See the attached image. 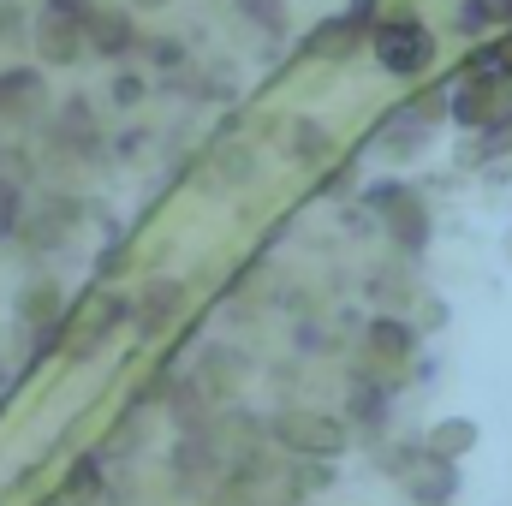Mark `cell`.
I'll return each mask as SVG.
<instances>
[{"label": "cell", "mask_w": 512, "mask_h": 506, "mask_svg": "<svg viewBox=\"0 0 512 506\" xmlns=\"http://www.w3.org/2000/svg\"><path fill=\"white\" fill-rule=\"evenodd\" d=\"M66 495H72V501H84V495H102V471H96V459L72 465V483H66Z\"/></svg>", "instance_id": "cell-20"}, {"label": "cell", "mask_w": 512, "mask_h": 506, "mask_svg": "<svg viewBox=\"0 0 512 506\" xmlns=\"http://www.w3.org/2000/svg\"><path fill=\"white\" fill-rule=\"evenodd\" d=\"M370 48H376V60H382L393 78H417L435 60V36L417 18H387V24H376L370 30Z\"/></svg>", "instance_id": "cell-1"}, {"label": "cell", "mask_w": 512, "mask_h": 506, "mask_svg": "<svg viewBox=\"0 0 512 506\" xmlns=\"http://www.w3.org/2000/svg\"><path fill=\"white\" fill-rule=\"evenodd\" d=\"M239 12H245V18H256L262 30H280V6H274V0H239Z\"/></svg>", "instance_id": "cell-23"}, {"label": "cell", "mask_w": 512, "mask_h": 506, "mask_svg": "<svg viewBox=\"0 0 512 506\" xmlns=\"http://www.w3.org/2000/svg\"><path fill=\"white\" fill-rule=\"evenodd\" d=\"M274 441L286 453H304V459H334L346 447V423L328 417V411H280L274 417Z\"/></svg>", "instance_id": "cell-2"}, {"label": "cell", "mask_w": 512, "mask_h": 506, "mask_svg": "<svg viewBox=\"0 0 512 506\" xmlns=\"http://www.w3.org/2000/svg\"><path fill=\"white\" fill-rule=\"evenodd\" d=\"M352 417H358V423H382L387 417V387L352 381Z\"/></svg>", "instance_id": "cell-16"}, {"label": "cell", "mask_w": 512, "mask_h": 506, "mask_svg": "<svg viewBox=\"0 0 512 506\" xmlns=\"http://www.w3.org/2000/svg\"><path fill=\"white\" fill-rule=\"evenodd\" d=\"M322 155H328V131L316 126V120H298V126H292V161L316 167Z\"/></svg>", "instance_id": "cell-15"}, {"label": "cell", "mask_w": 512, "mask_h": 506, "mask_svg": "<svg viewBox=\"0 0 512 506\" xmlns=\"http://www.w3.org/2000/svg\"><path fill=\"white\" fill-rule=\"evenodd\" d=\"M84 221V203H72V197H42V209L30 215V245H60L72 227Z\"/></svg>", "instance_id": "cell-8"}, {"label": "cell", "mask_w": 512, "mask_h": 506, "mask_svg": "<svg viewBox=\"0 0 512 506\" xmlns=\"http://www.w3.org/2000/svg\"><path fill=\"white\" fill-rule=\"evenodd\" d=\"M78 24H84V48H90L96 60H126L131 48H143L131 12H120V6H96V0H84Z\"/></svg>", "instance_id": "cell-5"}, {"label": "cell", "mask_w": 512, "mask_h": 506, "mask_svg": "<svg viewBox=\"0 0 512 506\" xmlns=\"http://www.w3.org/2000/svg\"><path fill=\"white\" fill-rule=\"evenodd\" d=\"M36 48H42V66H72V60L84 54V24H78V12L42 6V18H36Z\"/></svg>", "instance_id": "cell-6"}, {"label": "cell", "mask_w": 512, "mask_h": 506, "mask_svg": "<svg viewBox=\"0 0 512 506\" xmlns=\"http://www.w3.org/2000/svg\"><path fill=\"white\" fill-rule=\"evenodd\" d=\"M18 215H24V197H18V185H6V179H0V233H12V227H18Z\"/></svg>", "instance_id": "cell-22"}, {"label": "cell", "mask_w": 512, "mask_h": 506, "mask_svg": "<svg viewBox=\"0 0 512 506\" xmlns=\"http://www.w3.org/2000/svg\"><path fill=\"white\" fill-rule=\"evenodd\" d=\"M221 173H233V179H251V155L239 149V155H221Z\"/></svg>", "instance_id": "cell-26"}, {"label": "cell", "mask_w": 512, "mask_h": 506, "mask_svg": "<svg viewBox=\"0 0 512 506\" xmlns=\"http://www.w3.org/2000/svg\"><path fill=\"white\" fill-rule=\"evenodd\" d=\"M185 310V286L179 280H149L131 304V322H137V340H161V328Z\"/></svg>", "instance_id": "cell-7"}, {"label": "cell", "mask_w": 512, "mask_h": 506, "mask_svg": "<svg viewBox=\"0 0 512 506\" xmlns=\"http://www.w3.org/2000/svg\"><path fill=\"white\" fill-rule=\"evenodd\" d=\"M126 262H131V245L120 239V245H108V251H102V274H120Z\"/></svg>", "instance_id": "cell-25"}, {"label": "cell", "mask_w": 512, "mask_h": 506, "mask_svg": "<svg viewBox=\"0 0 512 506\" xmlns=\"http://www.w3.org/2000/svg\"><path fill=\"white\" fill-rule=\"evenodd\" d=\"M512 0H471L465 12H459V30H483V24H495V18H507Z\"/></svg>", "instance_id": "cell-18"}, {"label": "cell", "mask_w": 512, "mask_h": 506, "mask_svg": "<svg viewBox=\"0 0 512 506\" xmlns=\"http://www.w3.org/2000/svg\"><path fill=\"white\" fill-rule=\"evenodd\" d=\"M137 6H167V0H137Z\"/></svg>", "instance_id": "cell-27"}, {"label": "cell", "mask_w": 512, "mask_h": 506, "mask_svg": "<svg viewBox=\"0 0 512 506\" xmlns=\"http://www.w3.org/2000/svg\"><path fill=\"white\" fill-rule=\"evenodd\" d=\"M120 322H131V304L120 298V292H108V286H90V298L66 316V328H72V358H84V352H96Z\"/></svg>", "instance_id": "cell-3"}, {"label": "cell", "mask_w": 512, "mask_h": 506, "mask_svg": "<svg viewBox=\"0 0 512 506\" xmlns=\"http://www.w3.org/2000/svg\"><path fill=\"white\" fill-rule=\"evenodd\" d=\"M370 209L387 221V233L405 245V251H423L429 245V209L405 191V185H370Z\"/></svg>", "instance_id": "cell-4"}, {"label": "cell", "mask_w": 512, "mask_h": 506, "mask_svg": "<svg viewBox=\"0 0 512 506\" xmlns=\"http://www.w3.org/2000/svg\"><path fill=\"white\" fill-rule=\"evenodd\" d=\"M405 489H411V501L441 506V501H453V471H447V465H429V471H417Z\"/></svg>", "instance_id": "cell-14"}, {"label": "cell", "mask_w": 512, "mask_h": 506, "mask_svg": "<svg viewBox=\"0 0 512 506\" xmlns=\"http://www.w3.org/2000/svg\"><path fill=\"white\" fill-rule=\"evenodd\" d=\"M143 96H149V78H143V72H120V78H114V102H120V108L143 102Z\"/></svg>", "instance_id": "cell-21"}, {"label": "cell", "mask_w": 512, "mask_h": 506, "mask_svg": "<svg viewBox=\"0 0 512 506\" xmlns=\"http://www.w3.org/2000/svg\"><path fill=\"white\" fill-rule=\"evenodd\" d=\"M18 322H24V328H48V322H60V286L30 280V286L18 292Z\"/></svg>", "instance_id": "cell-13"}, {"label": "cell", "mask_w": 512, "mask_h": 506, "mask_svg": "<svg viewBox=\"0 0 512 506\" xmlns=\"http://www.w3.org/2000/svg\"><path fill=\"white\" fill-rule=\"evenodd\" d=\"M364 36H370V30H364V24H358L352 12H340L334 24L310 30V42H304V48H310V54H322V60H340V54H352V48H358Z\"/></svg>", "instance_id": "cell-10"}, {"label": "cell", "mask_w": 512, "mask_h": 506, "mask_svg": "<svg viewBox=\"0 0 512 506\" xmlns=\"http://www.w3.org/2000/svg\"><path fill=\"white\" fill-rule=\"evenodd\" d=\"M471 441H477V429H471V423H459V417H453V423H441V429H435V435H429V453H441V459H453V453H465V447H471Z\"/></svg>", "instance_id": "cell-17"}, {"label": "cell", "mask_w": 512, "mask_h": 506, "mask_svg": "<svg viewBox=\"0 0 512 506\" xmlns=\"http://www.w3.org/2000/svg\"><path fill=\"white\" fill-rule=\"evenodd\" d=\"M143 54H149V66H161V72L185 66V42H173V36H155V42H143Z\"/></svg>", "instance_id": "cell-19"}, {"label": "cell", "mask_w": 512, "mask_h": 506, "mask_svg": "<svg viewBox=\"0 0 512 506\" xmlns=\"http://www.w3.org/2000/svg\"><path fill=\"white\" fill-rule=\"evenodd\" d=\"M489 114H495V78H471V84L453 90V120L459 126H483Z\"/></svg>", "instance_id": "cell-12"}, {"label": "cell", "mask_w": 512, "mask_h": 506, "mask_svg": "<svg viewBox=\"0 0 512 506\" xmlns=\"http://www.w3.org/2000/svg\"><path fill=\"white\" fill-rule=\"evenodd\" d=\"M322 483H334V465H322V459H310V465L298 471V489H322Z\"/></svg>", "instance_id": "cell-24"}, {"label": "cell", "mask_w": 512, "mask_h": 506, "mask_svg": "<svg viewBox=\"0 0 512 506\" xmlns=\"http://www.w3.org/2000/svg\"><path fill=\"white\" fill-rule=\"evenodd\" d=\"M364 346H370V358H382V364H405L417 340H411V328H405V322H393V316H376Z\"/></svg>", "instance_id": "cell-11"}, {"label": "cell", "mask_w": 512, "mask_h": 506, "mask_svg": "<svg viewBox=\"0 0 512 506\" xmlns=\"http://www.w3.org/2000/svg\"><path fill=\"white\" fill-rule=\"evenodd\" d=\"M42 96H48L42 66H6V72H0V114H24V108H36Z\"/></svg>", "instance_id": "cell-9"}]
</instances>
